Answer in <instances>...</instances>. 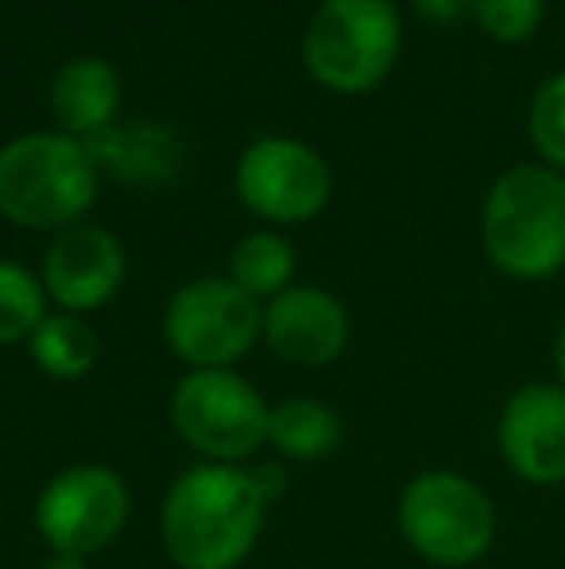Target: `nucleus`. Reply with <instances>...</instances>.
Wrapping results in <instances>:
<instances>
[{"label": "nucleus", "instance_id": "1", "mask_svg": "<svg viewBox=\"0 0 565 569\" xmlns=\"http://www.w3.org/2000/svg\"><path fill=\"white\" fill-rule=\"evenodd\" d=\"M256 472L244 465L198 461L171 480L159 508L163 550L179 569H241L268 519Z\"/></svg>", "mask_w": 565, "mask_h": 569}, {"label": "nucleus", "instance_id": "2", "mask_svg": "<svg viewBox=\"0 0 565 569\" xmlns=\"http://www.w3.org/2000/svg\"><path fill=\"white\" fill-rule=\"evenodd\" d=\"M484 256L507 279L538 283L565 268V174L543 163L496 179L481 218Z\"/></svg>", "mask_w": 565, "mask_h": 569}, {"label": "nucleus", "instance_id": "3", "mask_svg": "<svg viewBox=\"0 0 565 569\" xmlns=\"http://www.w3.org/2000/svg\"><path fill=\"white\" fill-rule=\"evenodd\" d=\"M98 198V174L62 132H31L0 148V213L23 229H70Z\"/></svg>", "mask_w": 565, "mask_h": 569}, {"label": "nucleus", "instance_id": "4", "mask_svg": "<svg viewBox=\"0 0 565 569\" xmlns=\"http://www.w3.org/2000/svg\"><path fill=\"white\" fill-rule=\"evenodd\" d=\"M395 523L423 562L442 569L476 566L496 542V503L473 477L457 469H426L407 480Z\"/></svg>", "mask_w": 565, "mask_h": 569}, {"label": "nucleus", "instance_id": "5", "mask_svg": "<svg viewBox=\"0 0 565 569\" xmlns=\"http://www.w3.org/2000/svg\"><path fill=\"white\" fill-rule=\"evenodd\" d=\"M400 12L392 0H325L306 28V67L333 93H369L400 54Z\"/></svg>", "mask_w": 565, "mask_h": 569}, {"label": "nucleus", "instance_id": "6", "mask_svg": "<svg viewBox=\"0 0 565 569\" xmlns=\"http://www.w3.org/2000/svg\"><path fill=\"white\" fill-rule=\"evenodd\" d=\"M272 403L233 368L186 372L171 391V427L202 461L241 465L268 446Z\"/></svg>", "mask_w": 565, "mask_h": 569}, {"label": "nucleus", "instance_id": "7", "mask_svg": "<svg viewBox=\"0 0 565 569\" xmlns=\"http://www.w3.org/2000/svg\"><path fill=\"white\" fill-rule=\"evenodd\" d=\"M129 516V485L113 465L101 461L67 465L36 496V531L51 555H101L121 539Z\"/></svg>", "mask_w": 565, "mask_h": 569}, {"label": "nucleus", "instance_id": "8", "mask_svg": "<svg viewBox=\"0 0 565 569\" xmlns=\"http://www.w3.org/2000/svg\"><path fill=\"white\" fill-rule=\"evenodd\" d=\"M264 333V307L233 279H194L163 315V341L190 372L233 368Z\"/></svg>", "mask_w": 565, "mask_h": 569}, {"label": "nucleus", "instance_id": "9", "mask_svg": "<svg viewBox=\"0 0 565 569\" xmlns=\"http://www.w3.org/2000/svg\"><path fill=\"white\" fill-rule=\"evenodd\" d=\"M330 167L314 148L286 136H264L236 163V194L252 213L275 226H299L330 202Z\"/></svg>", "mask_w": 565, "mask_h": 569}, {"label": "nucleus", "instance_id": "10", "mask_svg": "<svg viewBox=\"0 0 565 569\" xmlns=\"http://www.w3.org/2000/svg\"><path fill=\"white\" fill-rule=\"evenodd\" d=\"M496 450L523 485H565V388L558 380L523 383L507 396L496 419Z\"/></svg>", "mask_w": 565, "mask_h": 569}, {"label": "nucleus", "instance_id": "11", "mask_svg": "<svg viewBox=\"0 0 565 569\" xmlns=\"http://www.w3.org/2000/svg\"><path fill=\"white\" fill-rule=\"evenodd\" d=\"M129 256L121 240L101 226H70L43 256V291L67 315H90L121 291Z\"/></svg>", "mask_w": 565, "mask_h": 569}, {"label": "nucleus", "instance_id": "12", "mask_svg": "<svg viewBox=\"0 0 565 569\" xmlns=\"http://www.w3.org/2000/svg\"><path fill=\"white\" fill-rule=\"evenodd\" d=\"M260 338L286 365H333L349 345V310L322 287H286L264 307Z\"/></svg>", "mask_w": 565, "mask_h": 569}, {"label": "nucleus", "instance_id": "13", "mask_svg": "<svg viewBox=\"0 0 565 569\" xmlns=\"http://www.w3.org/2000/svg\"><path fill=\"white\" fill-rule=\"evenodd\" d=\"M121 101V78L105 59H74L51 86V113L67 132H93L109 124Z\"/></svg>", "mask_w": 565, "mask_h": 569}, {"label": "nucleus", "instance_id": "14", "mask_svg": "<svg viewBox=\"0 0 565 569\" xmlns=\"http://www.w3.org/2000/svg\"><path fill=\"white\" fill-rule=\"evenodd\" d=\"M345 422L337 407L317 396H286L272 407L268 446L286 461H322L341 446Z\"/></svg>", "mask_w": 565, "mask_h": 569}, {"label": "nucleus", "instance_id": "15", "mask_svg": "<svg viewBox=\"0 0 565 569\" xmlns=\"http://www.w3.org/2000/svg\"><path fill=\"white\" fill-rule=\"evenodd\" d=\"M28 352L36 360V368L43 376L59 383H70V380H82L93 365H98V333L90 330L82 315H47L43 322L36 326V333L28 338Z\"/></svg>", "mask_w": 565, "mask_h": 569}, {"label": "nucleus", "instance_id": "16", "mask_svg": "<svg viewBox=\"0 0 565 569\" xmlns=\"http://www.w3.org/2000/svg\"><path fill=\"white\" fill-rule=\"evenodd\" d=\"M229 279L256 302H272L294 279V248L280 232H252L229 256Z\"/></svg>", "mask_w": 565, "mask_h": 569}, {"label": "nucleus", "instance_id": "17", "mask_svg": "<svg viewBox=\"0 0 565 569\" xmlns=\"http://www.w3.org/2000/svg\"><path fill=\"white\" fill-rule=\"evenodd\" d=\"M43 318H47L43 279L31 276L23 263L0 260V349L28 341Z\"/></svg>", "mask_w": 565, "mask_h": 569}, {"label": "nucleus", "instance_id": "18", "mask_svg": "<svg viewBox=\"0 0 565 569\" xmlns=\"http://www.w3.org/2000/svg\"><path fill=\"white\" fill-rule=\"evenodd\" d=\"M531 143L546 159V167L565 171V70L546 78L531 101Z\"/></svg>", "mask_w": 565, "mask_h": 569}, {"label": "nucleus", "instance_id": "19", "mask_svg": "<svg viewBox=\"0 0 565 569\" xmlns=\"http://www.w3.org/2000/svg\"><path fill=\"white\" fill-rule=\"evenodd\" d=\"M473 16L500 43H527L546 16V0H473Z\"/></svg>", "mask_w": 565, "mask_h": 569}, {"label": "nucleus", "instance_id": "20", "mask_svg": "<svg viewBox=\"0 0 565 569\" xmlns=\"http://www.w3.org/2000/svg\"><path fill=\"white\" fill-rule=\"evenodd\" d=\"M415 8L434 23H457L465 12H473V0H415Z\"/></svg>", "mask_w": 565, "mask_h": 569}, {"label": "nucleus", "instance_id": "21", "mask_svg": "<svg viewBox=\"0 0 565 569\" xmlns=\"http://www.w3.org/2000/svg\"><path fill=\"white\" fill-rule=\"evenodd\" d=\"M252 472H256L260 492H264L272 503L286 492V472H283V465H260V469H252Z\"/></svg>", "mask_w": 565, "mask_h": 569}, {"label": "nucleus", "instance_id": "22", "mask_svg": "<svg viewBox=\"0 0 565 569\" xmlns=\"http://www.w3.org/2000/svg\"><path fill=\"white\" fill-rule=\"evenodd\" d=\"M39 569H90V558H78V555H51L39 562Z\"/></svg>", "mask_w": 565, "mask_h": 569}, {"label": "nucleus", "instance_id": "23", "mask_svg": "<svg viewBox=\"0 0 565 569\" xmlns=\"http://www.w3.org/2000/svg\"><path fill=\"white\" fill-rule=\"evenodd\" d=\"M554 372H558V383L565 388V326L558 330V341H554Z\"/></svg>", "mask_w": 565, "mask_h": 569}]
</instances>
